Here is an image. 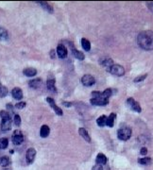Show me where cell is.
<instances>
[{"instance_id":"cell-10","label":"cell","mask_w":153,"mask_h":170,"mask_svg":"<svg viewBox=\"0 0 153 170\" xmlns=\"http://www.w3.org/2000/svg\"><path fill=\"white\" fill-rule=\"evenodd\" d=\"M46 101L49 103V105H50L51 108L54 110V111L56 113V114H58V115H60V116H61V115L64 114V113H63V110H61V109L60 108V107L55 103V100H54L53 98H46Z\"/></svg>"},{"instance_id":"cell-24","label":"cell","mask_w":153,"mask_h":170,"mask_svg":"<svg viewBox=\"0 0 153 170\" xmlns=\"http://www.w3.org/2000/svg\"><path fill=\"white\" fill-rule=\"evenodd\" d=\"M73 56L79 61H83L85 59V55L82 52L78 50V49H73Z\"/></svg>"},{"instance_id":"cell-20","label":"cell","mask_w":153,"mask_h":170,"mask_svg":"<svg viewBox=\"0 0 153 170\" xmlns=\"http://www.w3.org/2000/svg\"><path fill=\"white\" fill-rule=\"evenodd\" d=\"M115 118H116V114H111L108 117H107V120H106V125L108 127L112 128L113 126L114 125V122H115Z\"/></svg>"},{"instance_id":"cell-5","label":"cell","mask_w":153,"mask_h":170,"mask_svg":"<svg viewBox=\"0 0 153 170\" xmlns=\"http://www.w3.org/2000/svg\"><path fill=\"white\" fill-rule=\"evenodd\" d=\"M108 71L110 73H112L113 75L117 76V77H121L124 75V73H125V69L123 68V66L119 65V64H113L108 69Z\"/></svg>"},{"instance_id":"cell-29","label":"cell","mask_w":153,"mask_h":170,"mask_svg":"<svg viewBox=\"0 0 153 170\" xmlns=\"http://www.w3.org/2000/svg\"><path fill=\"white\" fill-rule=\"evenodd\" d=\"M9 35H8V32L4 30V28H0V40L1 41H6L8 40Z\"/></svg>"},{"instance_id":"cell-40","label":"cell","mask_w":153,"mask_h":170,"mask_svg":"<svg viewBox=\"0 0 153 170\" xmlns=\"http://www.w3.org/2000/svg\"><path fill=\"white\" fill-rule=\"evenodd\" d=\"M50 56H51L52 58H54V57H55V52H54V50H51V52H50Z\"/></svg>"},{"instance_id":"cell-21","label":"cell","mask_w":153,"mask_h":170,"mask_svg":"<svg viewBox=\"0 0 153 170\" xmlns=\"http://www.w3.org/2000/svg\"><path fill=\"white\" fill-rule=\"evenodd\" d=\"M11 164V159H9L8 156H2L0 157V166L6 167L8 166Z\"/></svg>"},{"instance_id":"cell-31","label":"cell","mask_w":153,"mask_h":170,"mask_svg":"<svg viewBox=\"0 0 153 170\" xmlns=\"http://www.w3.org/2000/svg\"><path fill=\"white\" fill-rule=\"evenodd\" d=\"M113 95V90L111 89V88H108V89H106L104 92H102V95L104 96V98H108L109 99V98L111 96Z\"/></svg>"},{"instance_id":"cell-1","label":"cell","mask_w":153,"mask_h":170,"mask_svg":"<svg viewBox=\"0 0 153 170\" xmlns=\"http://www.w3.org/2000/svg\"><path fill=\"white\" fill-rule=\"evenodd\" d=\"M138 45L145 50L153 49V32L150 30L142 31L137 37Z\"/></svg>"},{"instance_id":"cell-37","label":"cell","mask_w":153,"mask_h":170,"mask_svg":"<svg viewBox=\"0 0 153 170\" xmlns=\"http://www.w3.org/2000/svg\"><path fill=\"white\" fill-rule=\"evenodd\" d=\"M147 7H149V9L153 12V2H147Z\"/></svg>"},{"instance_id":"cell-22","label":"cell","mask_w":153,"mask_h":170,"mask_svg":"<svg viewBox=\"0 0 153 170\" xmlns=\"http://www.w3.org/2000/svg\"><path fill=\"white\" fill-rule=\"evenodd\" d=\"M81 46L85 51H90L91 49V43L87 40V39L82 38L81 39Z\"/></svg>"},{"instance_id":"cell-28","label":"cell","mask_w":153,"mask_h":170,"mask_svg":"<svg viewBox=\"0 0 153 170\" xmlns=\"http://www.w3.org/2000/svg\"><path fill=\"white\" fill-rule=\"evenodd\" d=\"M9 145V140L7 138H0V149L7 148Z\"/></svg>"},{"instance_id":"cell-39","label":"cell","mask_w":153,"mask_h":170,"mask_svg":"<svg viewBox=\"0 0 153 170\" xmlns=\"http://www.w3.org/2000/svg\"><path fill=\"white\" fill-rule=\"evenodd\" d=\"M6 108H7V109H9V110H12V109H13V106H12L11 103H9V104H7V105H6Z\"/></svg>"},{"instance_id":"cell-38","label":"cell","mask_w":153,"mask_h":170,"mask_svg":"<svg viewBox=\"0 0 153 170\" xmlns=\"http://www.w3.org/2000/svg\"><path fill=\"white\" fill-rule=\"evenodd\" d=\"M63 105H64V106H65V107H71V106H72V103H71V102H66V101H64V102H63Z\"/></svg>"},{"instance_id":"cell-3","label":"cell","mask_w":153,"mask_h":170,"mask_svg":"<svg viewBox=\"0 0 153 170\" xmlns=\"http://www.w3.org/2000/svg\"><path fill=\"white\" fill-rule=\"evenodd\" d=\"M131 129L128 127L121 128L117 130V137L122 141H127L131 138Z\"/></svg>"},{"instance_id":"cell-18","label":"cell","mask_w":153,"mask_h":170,"mask_svg":"<svg viewBox=\"0 0 153 170\" xmlns=\"http://www.w3.org/2000/svg\"><path fill=\"white\" fill-rule=\"evenodd\" d=\"M95 162H97V164H100V166L106 164V163H107V157L105 156L103 153H99V154H97V159H95Z\"/></svg>"},{"instance_id":"cell-9","label":"cell","mask_w":153,"mask_h":170,"mask_svg":"<svg viewBox=\"0 0 153 170\" xmlns=\"http://www.w3.org/2000/svg\"><path fill=\"white\" fill-rule=\"evenodd\" d=\"M35 156H36V150L33 148H28V149L27 150V153H26V161H27V164H31L33 162H34Z\"/></svg>"},{"instance_id":"cell-2","label":"cell","mask_w":153,"mask_h":170,"mask_svg":"<svg viewBox=\"0 0 153 170\" xmlns=\"http://www.w3.org/2000/svg\"><path fill=\"white\" fill-rule=\"evenodd\" d=\"M0 116H1V129L2 132H9V129H12V117L6 111H0Z\"/></svg>"},{"instance_id":"cell-14","label":"cell","mask_w":153,"mask_h":170,"mask_svg":"<svg viewBox=\"0 0 153 170\" xmlns=\"http://www.w3.org/2000/svg\"><path fill=\"white\" fill-rule=\"evenodd\" d=\"M43 84V80L42 79H35V80H32L28 82V85L30 87H31L32 89H38L40 88Z\"/></svg>"},{"instance_id":"cell-19","label":"cell","mask_w":153,"mask_h":170,"mask_svg":"<svg viewBox=\"0 0 153 170\" xmlns=\"http://www.w3.org/2000/svg\"><path fill=\"white\" fill-rule=\"evenodd\" d=\"M100 64L108 70L109 68L113 64V61L112 59H110V58H105V59H102L101 61H100Z\"/></svg>"},{"instance_id":"cell-15","label":"cell","mask_w":153,"mask_h":170,"mask_svg":"<svg viewBox=\"0 0 153 170\" xmlns=\"http://www.w3.org/2000/svg\"><path fill=\"white\" fill-rule=\"evenodd\" d=\"M50 132V129L47 125H43L40 129V136L42 138H46L47 136L49 135Z\"/></svg>"},{"instance_id":"cell-16","label":"cell","mask_w":153,"mask_h":170,"mask_svg":"<svg viewBox=\"0 0 153 170\" xmlns=\"http://www.w3.org/2000/svg\"><path fill=\"white\" fill-rule=\"evenodd\" d=\"M24 75H25L26 77H34L36 74H37V70L35 69V68H32V67H27V68H25L23 71Z\"/></svg>"},{"instance_id":"cell-36","label":"cell","mask_w":153,"mask_h":170,"mask_svg":"<svg viewBox=\"0 0 153 170\" xmlns=\"http://www.w3.org/2000/svg\"><path fill=\"white\" fill-rule=\"evenodd\" d=\"M147 148H142L141 150H140V154H141V155H147Z\"/></svg>"},{"instance_id":"cell-27","label":"cell","mask_w":153,"mask_h":170,"mask_svg":"<svg viewBox=\"0 0 153 170\" xmlns=\"http://www.w3.org/2000/svg\"><path fill=\"white\" fill-rule=\"evenodd\" d=\"M8 93H9V92H8L7 87L0 83V98H5V96H7Z\"/></svg>"},{"instance_id":"cell-34","label":"cell","mask_w":153,"mask_h":170,"mask_svg":"<svg viewBox=\"0 0 153 170\" xmlns=\"http://www.w3.org/2000/svg\"><path fill=\"white\" fill-rule=\"evenodd\" d=\"M102 95V92H97V91H94L92 93V96L93 98H99V96Z\"/></svg>"},{"instance_id":"cell-13","label":"cell","mask_w":153,"mask_h":170,"mask_svg":"<svg viewBox=\"0 0 153 170\" xmlns=\"http://www.w3.org/2000/svg\"><path fill=\"white\" fill-rule=\"evenodd\" d=\"M12 95L14 99L20 100L23 98V92L19 87H15V88H13L12 91Z\"/></svg>"},{"instance_id":"cell-11","label":"cell","mask_w":153,"mask_h":170,"mask_svg":"<svg viewBox=\"0 0 153 170\" xmlns=\"http://www.w3.org/2000/svg\"><path fill=\"white\" fill-rule=\"evenodd\" d=\"M55 83H56V80H55V77L49 75L48 77H47V80H46V86H47V89L49 91H53L56 92V87H55Z\"/></svg>"},{"instance_id":"cell-8","label":"cell","mask_w":153,"mask_h":170,"mask_svg":"<svg viewBox=\"0 0 153 170\" xmlns=\"http://www.w3.org/2000/svg\"><path fill=\"white\" fill-rule=\"evenodd\" d=\"M81 83L86 87H90V86H93L95 83V77L91 75H84L82 77H81Z\"/></svg>"},{"instance_id":"cell-26","label":"cell","mask_w":153,"mask_h":170,"mask_svg":"<svg viewBox=\"0 0 153 170\" xmlns=\"http://www.w3.org/2000/svg\"><path fill=\"white\" fill-rule=\"evenodd\" d=\"M151 159L149 158V157H144V158H141L138 160V163L140 164H143V166H149L151 163Z\"/></svg>"},{"instance_id":"cell-23","label":"cell","mask_w":153,"mask_h":170,"mask_svg":"<svg viewBox=\"0 0 153 170\" xmlns=\"http://www.w3.org/2000/svg\"><path fill=\"white\" fill-rule=\"evenodd\" d=\"M39 5H41V7L43 8V9H45V11H47L48 12H50V13H52L53 12V8H52V6H50V5L47 3V2H42V1H38L37 2Z\"/></svg>"},{"instance_id":"cell-32","label":"cell","mask_w":153,"mask_h":170,"mask_svg":"<svg viewBox=\"0 0 153 170\" xmlns=\"http://www.w3.org/2000/svg\"><path fill=\"white\" fill-rule=\"evenodd\" d=\"M147 74H145V75H141V76H139V77H135L134 79V82H141V81H143L144 80L146 77H147Z\"/></svg>"},{"instance_id":"cell-12","label":"cell","mask_w":153,"mask_h":170,"mask_svg":"<svg viewBox=\"0 0 153 170\" xmlns=\"http://www.w3.org/2000/svg\"><path fill=\"white\" fill-rule=\"evenodd\" d=\"M57 54H58V56L61 58V59H64V58H66V56H67V49H66L64 45L60 43V45L57 46Z\"/></svg>"},{"instance_id":"cell-7","label":"cell","mask_w":153,"mask_h":170,"mask_svg":"<svg viewBox=\"0 0 153 170\" xmlns=\"http://www.w3.org/2000/svg\"><path fill=\"white\" fill-rule=\"evenodd\" d=\"M126 104L128 107H130V108L132 110V111H137V113H141V107L139 105V103H138L137 101H135L133 98H128L127 101H126Z\"/></svg>"},{"instance_id":"cell-17","label":"cell","mask_w":153,"mask_h":170,"mask_svg":"<svg viewBox=\"0 0 153 170\" xmlns=\"http://www.w3.org/2000/svg\"><path fill=\"white\" fill-rule=\"evenodd\" d=\"M79 135L82 137L86 142H88V143H90L91 142V137H90V135H89V133H88V132L84 128H80L79 129Z\"/></svg>"},{"instance_id":"cell-25","label":"cell","mask_w":153,"mask_h":170,"mask_svg":"<svg viewBox=\"0 0 153 170\" xmlns=\"http://www.w3.org/2000/svg\"><path fill=\"white\" fill-rule=\"evenodd\" d=\"M106 120H107V116L106 115H101L97 118V124L99 126V127H104V126L106 125Z\"/></svg>"},{"instance_id":"cell-35","label":"cell","mask_w":153,"mask_h":170,"mask_svg":"<svg viewBox=\"0 0 153 170\" xmlns=\"http://www.w3.org/2000/svg\"><path fill=\"white\" fill-rule=\"evenodd\" d=\"M92 170H103V167H102V166H100V164H95V166L92 168Z\"/></svg>"},{"instance_id":"cell-33","label":"cell","mask_w":153,"mask_h":170,"mask_svg":"<svg viewBox=\"0 0 153 170\" xmlns=\"http://www.w3.org/2000/svg\"><path fill=\"white\" fill-rule=\"evenodd\" d=\"M26 107V102H18V103L15 104V108L19 109V110H22Z\"/></svg>"},{"instance_id":"cell-30","label":"cell","mask_w":153,"mask_h":170,"mask_svg":"<svg viewBox=\"0 0 153 170\" xmlns=\"http://www.w3.org/2000/svg\"><path fill=\"white\" fill-rule=\"evenodd\" d=\"M13 124L17 126V127H19V126L21 125V117H20V115H18V114H15L14 115V117H13Z\"/></svg>"},{"instance_id":"cell-6","label":"cell","mask_w":153,"mask_h":170,"mask_svg":"<svg viewBox=\"0 0 153 170\" xmlns=\"http://www.w3.org/2000/svg\"><path fill=\"white\" fill-rule=\"evenodd\" d=\"M90 103L95 106H106L109 103V99L101 95L97 98H91Z\"/></svg>"},{"instance_id":"cell-4","label":"cell","mask_w":153,"mask_h":170,"mask_svg":"<svg viewBox=\"0 0 153 170\" xmlns=\"http://www.w3.org/2000/svg\"><path fill=\"white\" fill-rule=\"evenodd\" d=\"M12 140V143L14 145H20L24 142V136H23V133L21 130H19V129L14 130Z\"/></svg>"},{"instance_id":"cell-41","label":"cell","mask_w":153,"mask_h":170,"mask_svg":"<svg viewBox=\"0 0 153 170\" xmlns=\"http://www.w3.org/2000/svg\"><path fill=\"white\" fill-rule=\"evenodd\" d=\"M4 170H9V169H4Z\"/></svg>"}]
</instances>
